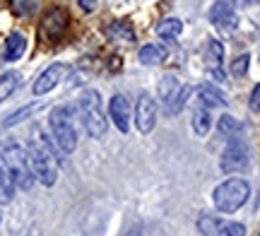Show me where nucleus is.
<instances>
[{
    "instance_id": "obj_22",
    "label": "nucleus",
    "mask_w": 260,
    "mask_h": 236,
    "mask_svg": "<svg viewBox=\"0 0 260 236\" xmlns=\"http://www.w3.org/2000/svg\"><path fill=\"white\" fill-rule=\"evenodd\" d=\"M217 128H219V132H222V135H234V132L241 130L243 125L236 121L234 116H222V118H219V123H217Z\"/></svg>"
},
{
    "instance_id": "obj_11",
    "label": "nucleus",
    "mask_w": 260,
    "mask_h": 236,
    "mask_svg": "<svg viewBox=\"0 0 260 236\" xmlns=\"http://www.w3.org/2000/svg\"><path fill=\"white\" fill-rule=\"evenodd\" d=\"M109 116H111L113 125L118 128L121 132H128L130 128V106L125 102L123 94H113L111 96V104H109Z\"/></svg>"
},
{
    "instance_id": "obj_27",
    "label": "nucleus",
    "mask_w": 260,
    "mask_h": 236,
    "mask_svg": "<svg viewBox=\"0 0 260 236\" xmlns=\"http://www.w3.org/2000/svg\"><path fill=\"white\" fill-rule=\"evenodd\" d=\"M248 104H251L253 111H260V85L253 87V92H251V102H248Z\"/></svg>"
},
{
    "instance_id": "obj_16",
    "label": "nucleus",
    "mask_w": 260,
    "mask_h": 236,
    "mask_svg": "<svg viewBox=\"0 0 260 236\" xmlns=\"http://www.w3.org/2000/svg\"><path fill=\"white\" fill-rule=\"evenodd\" d=\"M210 128H212V116H210V109H205V106H200V109H195L193 114V130L195 135H207L210 132Z\"/></svg>"
},
{
    "instance_id": "obj_20",
    "label": "nucleus",
    "mask_w": 260,
    "mask_h": 236,
    "mask_svg": "<svg viewBox=\"0 0 260 236\" xmlns=\"http://www.w3.org/2000/svg\"><path fill=\"white\" fill-rule=\"evenodd\" d=\"M222 58H224V46L219 44V41H207V48H205V60L210 63V68L212 70H217V68L222 65Z\"/></svg>"
},
{
    "instance_id": "obj_8",
    "label": "nucleus",
    "mask_w": 260,
    "mask_h": 236,
    "mask_svg": "<svg viewBox=\"0 0 260 236\" xmlns=\"http://www.w3.org/2000/svg\"><path fill=\"white\" fill-rule=\"evenodd\" d=\"M135 125L140 132H152V128L157 125V102L145 92L140 94L138 104H135Z\"/></svg>"
},
{
    "instance_id": "obj_1",
    "label": "nucleus",
    "mask_w": 260,
    "mask_h": 236,
    "mask_svg": "<svg viewBox=\"0 0 260 236\" xmlns=\"http://www.w3.org/2000/svg\"><path fill=\"white\" fill-rule=\"evenodd\" d=\"M0 157H3L10 181L19 190H29L34 186V171H31V164H29V154L19 142L0 140Z\"/></svg>"
},
{
    "instance_id": "obj_5",
    "label": "nucleus",
    "mask_w": 260,
    "mask_h": 236,
    "mask_svg": "<svg viewBox=\"0 0 260 236\" xmlns=\"http://www.w3.org/2000/svg\"><path fill=\"white\" fill-rule=\"evenodd\" d=\"M29 154V164L34 171V179L44 186H53L58 181V166H56V157L41 145L39 140H31L27 147Z\"/></svg>"
},
{
    "instance_id": "obj_19",
    "label": "nucleus",
    "mask_w": 260,
    "mask_h": 236,
    "mask_svg": "<svg viewBox=\"0 0 260 236\" xmlns=\"http://www.w3.org/2000/svg\"><path fill=\"white\" fill-rule=\"evenodd\" d=\"M234 3L236 0H214L212 10H210V19H212L214 24H219L224 17L234 15Z\"/></svg>"
},
{
    "instance_id": "obj_10",
    "label": "nucleus",
    "mask_w": 260,
    "mask_h": 236,
    "mask_svg": "<svg viewBox=\"0 0 260 236\" xmlns=\"http://www.w3.org/2000/svg\"><path fill=\"white\" fill-rule=\"evenodd\" d=\"M65 29H68V12L60 8H53L48 10L44 19H41V34L44 39H60L65 34Z\"/></svg>"
},
{
    "instance_id": "obj_26",
    "label": "nucleus",
    "mask_w": 260,
    "mask_h": 236,
    "mask_svg": "<svg viewBox=\"0 0 260 236\" xmlns=\"http://www.w3.org/2000/svg\"><path fill=\"white\" fill-rule=\"evenodd\" d=\"M248 65H251V56H248V53H246V56H239L232 63V75L234 77H243L246 73H248Z\"/></svg>"
},
{
    "instance_id": "obj_15",
    "label": "nucleus",
    "mask_w": 260,
    "mask_h": 236,
    "mask_svg": "<svg viewBox=\"0 0 260 236\" xmlns=\"http://www.w3.org/2000/svg\"><path fill=\"white\" fill-rule=\"evenodd\" d=\"M181 89H183V85H178L176 77H171V75L161 77V82H159V96L164 99V106H167V109L174 104V99L178 96Z\"/></svg>"
},
{
    "instance_id": "obj_21",
    "label": "nucleus",
    "mask_w": 260,
    "mask_h": 236,
    "mask_svg": "<svg viewBox=\"0 0 260 236\" xmlns=\"http://www.w3.org/2000/svg\"><path fill=\"white\" fill-rule=\"evenodd\" d=\"M12 195H15V183L10 181L8 171L0 166V203L5 205V203H10L12 200Z\"/></svg>"
},
{
    "instance_id": "obj_4",
    "label": "nucleus",
    "mask_w": 260,
    "mask_h": 236,
    "mask_svg": "<svg viewBox=\"0 0 260 236\" xmlns=\"http://www.w3.org/2000/svg\"><path fill=\"white\" fill-rule=\"evenodd\" d=\"M80 116H82L84 130L89 132L92 138H104V135H106L109 123L104 118L102 99H99V92H96V89L82 92V96H80Z\"/></svg>"
},
{
    "instance_id": "obj_12",
    "label": "nucleus",
    "mask_w": 260,
    "mask_h": 236,
    "mask_svg": "<svg viewBox=\"0 0 260 236\" xmlns=\"http://www.w3.org/2000/svg\"><path fill=\"white\" fill-rule=\"evenodd\" d=\"M198 99H200V104H203L205 109H212V106H224V104H226V96H224V92L214 89L212 85H200V87H198Z\"/></svg>"
},
{
    "instance_id": "obj_17",
    "label": "nucleus",
    "mask_w": 260,
    "mask_h": 236,
    "mask_svg": "<svg viewBox=\"0 0 260 236\" xmlns=\"http://www.w3.org/2000/svg\"><path fill=\"white\" fill-rule=\"evenodd\" d=\"M183 31V22L176 17H169V19H161L157 24V34L161 39H176L178 34Z\"/></svg>"
},
{
    "instance_id": "obj_9",
    "label": "nucleus",
    "mask_w": 260,
    "mask_h": 236,
    "mask_svg": "<svg viewBox=\"0 0 260 236\" xmlns=\"http://www.w3.org/2000/svg\"><path fill=\"white\" fill-rule=\"evenodd\" d=\"M70 73V68L68 65H63V63H53V65H48L41 75L34 80V87H31V92L37 96H41V94H48L53 87L60 82V80H65V75Z\"/></svg>"
},
{
    "instance_id": "obj_25",
    "label": "nucleus",
    "mask_w": 260,
    "mask_h": 236,
    "mask_svg": "<svg viewBox=\"0 0 260 236\" xmlns=\"http://www.w3.org/2000/svg\"><path fill=\"white\" fill-rule=\"evenodd\" d=\"M37 111V106H24V109H19V111H15V114H10L5 121H3V128H10V125H15V123L24 121V116L34 114Z\"/></svg>"
},
{
    "instance_id": "obj_3",
    "label": "nucleus",
    "mask_w": 260,
    "mask_h": 236,
    "mask_svg": "<svg viewBox=\"0 0 260 236\" xmlns=\"http://www.w3.org/2000/svg\"><path fill=\"white\" fill-rule=\"evenodd\" d=\"M251 195V186L243 179H229L219 183L212 193V203L219 212H236L239 208L246 205V200Z\"/></svg>"
},
{
    "instance_id": "obj_6",
    "label": "nucleus",
    "mask_w": 260,
    "mask_h": 236,
    "mask_svg": "<svg viewBox=\"0 0 260 236\" xmlns=\"http://www.w3.org/2000/svg\"><path fill=\"white\" fill-rule=\"evenodd\" d=\"M224 174H236V171H243L248 166V145L243 140H236L234 138L226 150L222 152V161H219Z\"/></svg>"
},
{
    "instance_id": "obj_24",
    "label": "nucleus",
    "mask_w": 260,
    "mask_h": 236,
    "mask_svg": "<svg viewBox=\"0 0 260 236\" xmlns=\"http://www.w3.org/2000/svg\"><path fill=\"white\" fill-rule=\"evenodd\" d=\"M190 92H193L190 87H183V89L178 92V96H176V99H174V104H171V106H169V109H167V114H169V116H176V114H181V109L186 106V99H188V96H190Z\"/></svg>"
},
{
    "instance_id": "obj_14",
    "label": "nucleus",
    "mask_w": 260,
    "mask_h": 236,
    "mask_svg": "<svg viewBox=\"0 0 260 236\" xmlns=\"http://www.w3.org/2000/svg\"><path fill=\"white\" fill-rule=\"evenodd\" d=\"M24 48H27L24 34L15 31V34H10L8 41H5V53H3V58H5V60H17V58H22Z\"/></svg>"
},
{
    "instance_id": "obj_18",
    "label": "nucleus",
    "mask_w": 260,
    "mask_h": 236,
    "mask_svg": "<svg viewBox=\"0 0 260 236\" xmlns=\"http://www.w3.org/2000/svg\"><path fill=\"white\" fill-rule=\"evenodd\" d=\"M19 82H22V75H19V73H5V75L0 77V102H5L19 87Z\"/></svg>"
},
{
    "instance_id": "obj_7",
    "label": "nucleus",
    "mask_w": 260,
    "mask_h": 236,
    "mask_svg": "<svg viewBox=\"0 0 260 236\" xmlns=\"http://www.w3.org/2000/svg\"><path fill=\"white\" fill-rule=\"evenodd\" d=\"M198 229L205 236H246V227L243 224L210 217V215H203V217L198 219Z\"/></svg>"
},
{
    "instance_id": "obj_13",
    "label": "nucleus",
    "mask_w": 260,
    "mask_h": 236,
    "mask_svg": "<svg viewBox=\"0 0 260 236\" xmlns=\"http://www.w3.org/2000/svg\"><path fill=\"white\" fill-rule=\"evenodd\" d=\"M167 48L159 46V44H147V46L140 48V63L142 65H159L161 60H167Z\"/></svg>"
},
{
    "instance_id": "obj_28",
    "label": "nucleus",
    "mask_w": 260,
    "mask_h": 236,
    "mask_svg": "<svg viewBox=\"0 0 260 236\" xmlns=\"http://www.w3.org/2000/svg\"><path fill=\"white\" fill-rule=\"evenodd\" d=\"M80 3V8L84 10V12H92V10H96V3L99 0H77Z\"/></svg>"
},
{
    "instance_id": "obj_2",
    "label": "nucleus",
    "mask_w": 260,
    "mask_h": 236,
    "mask_svg": "<svg viewBox=\"0 0 260 236\" xmlns=\"http://www.w3.org/2000/svg\"><path fill=\"white\" fill-rule=\"evenodd\" d=\"M48 128H51L53 142L60 147V152L73 154L77 150V128H75V121H73V111L68 106H56L51 111Z\"/></svg>"
},
{
    "instance_id": "obj_23",
    "label": "nucleus",
    "mask_w": 260,
    "mask_h": 236,
    "mask_svg": "<svg viewBox=\"0 0 260 236\" xmlns=\"http://www.w3.org/2000/svg\"><path fill=\"white\" fill-rule=\"evenodd\" d=\"M109 34L116 39H123V41H133V39H135V31H133L125 22H116V24L109 29Z\"/></svg>"
}]
</instances>
